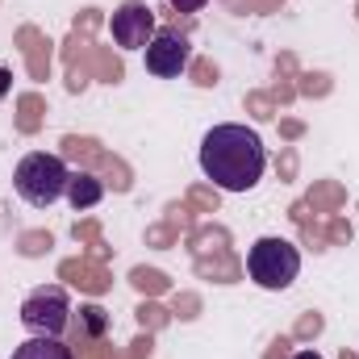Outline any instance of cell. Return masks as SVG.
Returning <instances> with one entry per match:
<instances>
[{
	"label": "cell",
	"instance_id": "12",
	"mask_svg": "<svg viewBox=\"0 0 359 359\" xmlns=\"http://www.w3.org/2000/svg\"><path fill=\"white\" fill-rule=\"evenodd\" d=\"M292 359H322L318 351H292Z\"/></svg>",
	"mask_w": 359,
	"mask_h": 359
},
{
	"label": "cell",
	"instance_id": "4",
	"mask_svg": "<svg viewBox=\"0 0 359 359\" xmlns=\"http://www.w3.org/2000/svg\"><path fill=\"white\" fill-rule=\"evenodd\" d=\"M21 326L29 334H46V339H63L72 326V301L59 284H42L21 301Z\"/></svg>",
	"mask_w": 359,
	"mask_h": 359
},
{
	"label": "cell",
	"instance_id": "10",
	"mask_svg": "<svg viewBox=\"0 0 359 359\" xmlns=\"http://www.w3.org/2000/svg\"><path fill=\"white\" fill-rule=\"evenodd\" d=\"M209 0H172V8H180V13H201Z\"/></svg>",
	"mask_w": 359,
	"mask_h": 359
},
{
	"label": "cell",
	"instance_id": "9",
	"mask_svg": "<svg viewBox=\"0 0 359 359\" xmlns=\"http://www.w3.org/2000/svg\"><path fill=\"white\" fill-rule=\"evenodd\" d=\"M80 318H84L88 334H100V330H104V309H100V305H84V309H80Z\"/></svg>",
	"mask_w": 359,
	"mask_h": 359
},
{
	"label": "cell",
	"instance_id": "6",
	"mask_svg": "<svg viewBox=\"0 0 359 359\" xmlns=\"http://www.w3.org/2000/svg\"><path fill=\"white\" fill-rule=\"evenodd\" d=\"M192 63V42L180 34V29H159L147 46V72L159 76V80H176L188 72Z\"/></svg>",
	"mask_w": 359,
	"mask_h": 359
},
{
	"label": "cell",
	"instance_id": "1",
	"mask_svg": "<svg viewBox=\"0 0 359 359\" xmlns=\"http://www.w3.org/2000/svg\"><path fill=\"white\" fill-rule=\"evenodd\" d=\"M201 172L222 192H251L268 172L264 138L251 126H238V121L213 126L201 138Z\"/></svg>",
	"mask_w": 359,
	"mask_h": 359
},
{
	"label": "cell",
	"instance_id": "11",
	"mask_svg": "<svg viewBox=\"0 0 359 359\" xmlns=\"http://www.w3.org/2000/svg\"><path fill=\"white\" fill-rule=\"evenodd\" d=\"M8 88H13V72H8V67H0V100L8 96Z\"/></svg>",
	"mask_w": 359,
	"mask_h": 359
},
{
	"label": "cell",
	"instance_id": "8",
	"mask_svg": "<svg viewBox=\"0 0 359 359\" xmlns=\"http://www.w3.org/2000/svg\"><path fill=\"white\" fill-rule=\"evenodd\" d=\"M67 205L72 209H92V205H100V196H104V184L96 176H88V172H72V180H67Z\"/></svg>",
	"mask_w": 359,
	"mask_h": 359
},
{
	"label": "cell",
	"instance_id": "2",
	"mask_svg": "<svg viewBox=\"0 0 359 359\" xmlns=\"http://www.w3.org/2000/svg\"><path fill=\"white\" fill-rule=\"evenodd\" d=\"M67 163L59 159V155H50V151H29L21 163H17V172H13V188H17V196L25 201V205H34V209H46V205H55L63 192H67Z\"/></svg>",
	"mask_w": 359,
	"mask_h": 359
},
{
	"label": "cell",
	"instance_id": "3",
	"mask_svg": "<svg viewBox=\"0 0 359 359\" xmlns=\"http://www.w3.org/2000/svg\"><path fill=\"white\" fill-rule=\"evenodd\" d=\"M247 276L264 288V292H284L297 276H301V251L280 238V234H264L251 243L247 251Z\"/></svg>",
	"mask_w": 359,
	"mask_h": 359
},
{
	"label": "cell",
	"instance_id": "5",
	"mask_svg": "<svg viewBox=\"0 0 359 359\" xmlns=\"http://www.w3.org/2000/svg\"><path fill=\"white\" fill-rule=\"evenodd\" d=\"M109 34H113V42H117L121 50H147L151 38L159 34L155 8H151L147 0H121V4L113 8V17H109Z\"/></svg>",
	"mask_w": 359,
	"mask_h": 359
},
{
	"label": "cell",
	"instance_id": "7",
	"mask_svg": "<svg viewBox=\"0 0 359 359\" xmlns=\"http://www.w3.org/2000/svg\"><path fill=\"white\" fill-rule=\"evenodd\" d=\"M8 359H76V351L63 339H46V334H29L21 347H13Z\"/></svg>",
	"mask_w": 359,
	"mask_h": 359
}]
</instances>
